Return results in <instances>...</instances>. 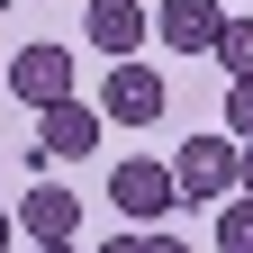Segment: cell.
Returning <instances> with one entry per match:
<instances>
[{"mask_svg": "<svg viewBox=\"0 0 253 253\" xmlns=\"http://www.w3.org/2000/svg\"><path fill=\"white\" fill-rule=\"evenodd\" d=\"M172 181H181V208H217L226 190H244V145L217 126V136H190L181 145V163H172Z\"/></svg>", "mask_w": 253, "mask_h": 253, "instance_id": "1", "label": "cell"}, {"mask_svg": "<svg viewBox=\"0 0 253 253\" xmlns=\"http://www.w3.org/2000/svg\"><path fill=\"white\" fill-rule=\"evenodd\" d=\"M109 208H126V226H145V235H154V217H172V208H181L172 163H145V154H126V163L109 172Z\"/></svg>", "mask_w": 253, "mask_h": 253, "instance_id": "2", "label": "cell"}, {"mask_svg": "<svg viewBox=\"0 0 253 253\" xmlns=\"http://www.w3.org/2000/svg\"><path fill=\"white\" fill-rule=\"evenodd\" d=\"M9 90H18L37 118L63 109V100H73V54H63V45H18V54H9Z\"/></svg>", "mask_w": 253, "mask_h": 253, "instance_id": "3", "label": "cell"}, {"mask_svg": "<svg viewBox=\"0 0 253 253\" xmlns=\"http://www.w3.org/2000/svg\"><path fill=\"white\" fill-rule=\"evenodd\" d=\"M163 73L154 63H109V90H100V118H118V126H154L163 118Z\"/></svg>", "mask_w": 253, "mask_h": 253, "instance_id": "4", "label": "cell"}, {"mask_svg": "<svg viewBox=\"0 0 253 253\" xmlns=\"http://www.w3.org/2000/svg\"><path fill=\"white\" fill-rule=\"evenodd\" d=\"M154 37H163L172 54H217V37H226V0H163V9H154Z\"/></svg>", "mask_w": 253, "mask_h": 253, "instance_id": "5", "label": "cell"}, {"mask_svg": "<svg viewBox=\"0 0 253 253\" xmlns=\"http://www.w3.org/2000/svg\"><path fill=\"white\" fill-rule=\"evenodd\" d=\"M154 37V9L145 0H90V45L109 63H136V45Z\"/></svg>", "mask_w": 253, "mask_h": 253, "instance_id": "6", "label": "cell"}, {"mask_svg": "<svg viewBox=\"0 0 253 253\" xmlns=\"http://www.w3.org/2000/svg\"><path fill=\"white\" fill-rule=\"evenodd\" d=\"M100 109H90V100H63V109H45L37 118V154H54V163H82V154L90 145H100Z\"/></svg>", "mask_w": 253, "mask_h": 253, "instance_id": "7", "label": "cell"}, {"mask_svg": "<svg viewBox=\"0 0 253 253\" xmlns=\"http://www.w3.org/2000/svg\"><path fill=\"white\" fill-rule=\"evenodd\" d=\"M18 226L37 235V244H73V226H82V199H73L63 181H37V190L18 199Z\"/></svg>", "mask_w": 253, "mask_h": 253, "instance_id": "8", "label": "cell"}, {"mask_svg": "<svg viewBox=\"0 0 253 253\" xmlns=\"http://www.w3.org/2000/svg\"><path fill=\"white\" fill-rule=\"evenodd\" d=\"M217 63H226V82H253V18H226V37H217Z\"/></svg>", "mask_w": 253, "mask_h": 253, "instance_id": "9", "label": "cell"}, {"mask_svg": "<svg viewBox=\"0 0 253 253\" xmlns=\"http://www.w3.org/2000/svg\"><path fill=\"white\" fill-rule=\"evenodd\" d=\"M217 253H253V199L217 208Z\"/></svg>", "mask_w": 253, "mask_h": 253, "instance_id": "10", "label": "cell"}, {"mask_svg": "<svg viewBox=\"0 0 253 253\" xmlns=\"http://www.w3.org/2000/svg\"><path fill=\"white\" fill-rule=\"evenodd\" d=\"M226 136L253 145V82H226Z\"/></svg>", "mask_w": 253, "mask_h": 253, "instance_id": "11", "label": "cell"}, {"mask_svg": "<svg viewBox=\"0 0 253 253\" xmlns=\"http://www.w3.org/2000/svg\"><path fill=\"white\" fill-rule=\"evenodd\" d=\"M136 253H190L181 235H136Z\"/></svg>", "mask_w": 253, "mask_h": 253, "instance_id": "12", "label": "cell"}, {"mask_svg": "<svg viewBox=\"0 0 253 253\" xmlns=\"http://www.w3.org/2000/svg\"><path fill=\"white\" fill-rule=\"evenodd\" d=\"M9 244H18V217H9V208H0V253H9Z\"/></svg>", "mask_w": 253, "mask_h": 253, "instance_id": "13", "label": "cell"}, {"mask_svg": "<svg viewBox=\"0 0 253 253\" xmlns=\"http://www.w3.org/2000/svg\"><path fill=\"white\" fill-rule=\"evenodd\" d=\"M100 253H136V226H126V235H109V244H100Z\"/></svg>", "mask_w": 253, "mask_h": 253, "instance_id": "14", "label": "cell"}, {"mask_svg": "<svg viewBox=\"0 0 253 253\" xmlns=\"http://www.w3.org/2000/svg\"><path fill=\"white\" fill-rule=\"evenodd\" d=\"M244 199H253V145H244Z\"/></svg>", "mask_w": 253, "mask_h": 253, "instance_id": "15", "label": "cell"}, {"mask_svg": "<svg viewBox=\"0 0 253 253\" xmlns=\"http://www.w3.org/2000/svg\"><path fill=\"white\" fill-rule=\"evenodd\" d=\"M37 253H73V244H37Z\"/></svg>", "mask_w": 253, "mask_h": 253, "instance_id": "16", "label": "cell"}]
</instances>
